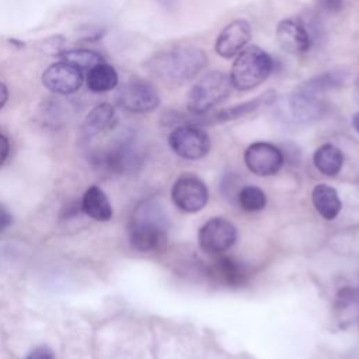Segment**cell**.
<instances>
[{
  "mask_svg": "<svg viewBox=\"0 0 359 359\" xmlns=\"http://www.w3.org/2000/svg\"><path fill=\"white\" fill-rule=\"evenodd\" d=\"M118 86V73L111 65L101 62L87 72V87L95 94L107 93Z\"/></svg>",
  "mask_w": 359,
  "mask_h": 359,
  "instance_id": "obj_18",
  "label": "cell"
},
{
  "mask_svg": "<svg viewBox=\"0 0 359 359\" xmlns=\"http://www.w3.org/2000/svg\"><path fill=\"white\" fill-rule=\"evenodd\" d=\"M171 198L178 209L194 213L205 208L209 199V192L206 185L195 175H182L174 182Z\"/></svg>",
  "mask_w": 359,
  "mask_h": 359,
  "instance_id": "obj_8",
  "label": "cell"
},
{
  "mask_svg": "<svg viewBox=\"0 0 359 359\" xmlns=\"http://www.w3.org/2000/svg\"><path fill=\"white\" fill-rule=\"evenodd\" d=\"M81 209L87 216L97 222H108L112 217V206L105 192L97 185H91L84 192Z\"/></svg>",
  "mask_w": 359,
  "mask_h": 359,
  "instance_id": "obj_14",
  "label": "cell"
},
{
  "mask_svg": "<svg viewBox=\"0 0 359 359\" xmlns=\"http://www.w3.org/2000/svg\"><path fill=\"white\" fill-rule=\"evenodd\" d=\"M237 238L236 227L223 217L208 220L198 233L199 247L208 254H220L227 251Z\"/></svg>",
  "mask_w": 359,
  "mask_h": 359,
  "instance_id": "obj_7",
  "label": "cell"
},
{
  "mask_svg": "<svg viewBox=\"0 0 359 359\" xmlns=\"http://www.w3.org/2000/svg\"><path fill=\"white\" fill-rule=\"evenodd\" d=\"M238 203L245 212H258L265 208L266 195L261 188L255 185H247L238 194Z\"/></svg>",
  "mask_w": 359,
  "mask_h": 359,
  "instance_id": "obj_23",
  "label": "cell"
},
{
  "mask_svg": "<svg viewBox=\"0 0 359 359\" xmlns=\"http://www.w3.org/2000/svg\"><path fill=\"white\" fill-rule=\"evenodd\" d=\"M130 244L139 251L157 250L165 241L164 217L154 205L146 203L136 210L129 230Z\"/></svg>",
  "mask_w": 359,
  "mask_h": 359,
  "instance_id": "obj_4",
  "label": "cell"
},
{
  "mask_svg": "<svg viewBox=\"0 0 359 359\" xmlns=\"http://www.w3.org/2000/svg\"><path fill=\"white\" fill-rule=\"evenodd\" d=\"M83 72L65 60L50 65L42 74L43 87L57 95L74 94L83 86Z\"/></svg>",
  "mask_w": 359,
  "mask_h": 359,
  "instance_id": "obj_9",
  "label": "cell"
},
{
  "mask_svg": "<svg viewBox=\"0 0 359 359\" xmlns=\"http://www.w3.org/2000/svg\"><path fill=\"white\" fill-rule=\"evenodd\" d=\"M114 119H115L114 107L107 102L98 104L86 116L81 126V132L87 139H91L98 133H101L102 130L108 129L112 125Z\"/></svg>",
  "mask_w": 359,
  "mask_h": 359,
  "instance_id": "obj_17",
  "label": "cell"
},
{
  "mask_svg": "<svg viewBox=\"0 0 359 359\" xmlns=\"http://www.w3.org/2000/svg\"><path fill=\"white\" fill-rule=\"evenodd\" d=\"M352 126H353V129L359 133V112H356V114L353 115V118H352Z\"/></svg>",
  "mask_w": 359,
  "mask_h": 359,
  "instance_id": "obj_29",
  "label": "cell"
},
{
  "mask_svg": "<svg viewBox=\"0 0 359 359\" xmlns=\"http://www.w3.org/2000/svg\"><path fill=\"white\" fill-rule=\"evenodd\" d=\"M7 100H8V90H7L6 84L0 81V109L6 105Z\"/></svg>",
  "mask_w": 359,
  "mask_h": 359,
  "instance_id": "obj_28",
  "label": "cell"
},
{
  "mask_svg": "<svg viewBox=\"0 0 359 359\" xmlns=\"http://www.w3.org/2000/svg\"><path fill=\"white\" fill-rule=\"evenodd\" d=\"M346 79H348V72L344 69L328 70L303 81L299 86V88L310 94L324 97V94H327L328 91L341 87L346 81Z\"/></svg>",
  "mask_w": 359,
  "mask_h": 359,
  "instance_id": "obj_15",
  "label": "cell"
},
{
  "mask_svg": "<svg viewBox=\"0 0 359 359\" xmlns=\"http://www.w3.org/2000/svg\"><path fill=\"white\" fill-rule=\"evenodd\" d=\"M116 102L128 112L146 114L158 107L160 97L150 83L132 79L118 90Z\"/></svg>",
  "mask_w": 359,
  "mask_h": 359,
  "instance_id": "obj_6",
  "label": "cell"
},
{
  "mask_svg": "<svg viewBox=\"0 0 359 359\" xmlns=\"http://www.w3.org/2000/svg\"><path fill=\"white\" fill-rule=\"evenodd\" d=\"M13 222V217H11V213L8 212V209L3 205H0V233L6 231L10 224Z\"/></svg>",
  "mask_w": 359,
  "mask_h": 359,
  "instance_id": "obj_26",
  "label": "cell"
},
{
  "mask_svg": "<svg viewBox=\"0 0 359 359\" xmlns=\"http://www.w3.org/2000/svg\"><path fill=\"white\" fill-rule=\"evenodd\" d=\"M313 163L320 172H323L324 175H328V177H334L342 168L344 156H342V151L337 146H334L331 143H325V144H321L314 151Z\"/></svg>",
  "mask_w": 359,
  "mask_h": 359,
  "instance_id": "obj_19",
  "label": "cell"
},
{
  "mask_svg": "<svg viewBox=\"0 0 359 359\" xmlns=\"http://www.w3.org/2000/svg\"><path fill=\"white\" fill-rule=\"evenodd\" d=\"M62 60L76 66L80 70H90L95 65L104 62L102 56L91 49H70L60 53Z\"/></svg>",
  "mask_w": 359,
  "mask_h": 359,
  "instance_id": "obj_22",
  "label": "cell"
},
{
  "mask_svg": "<svg viewBox=\"0 0 359 359\" xmlns=\"http://www.w3.org/2000/svg\"><path fill=\"white\" fill-rule=\"evenodd\" d=\"M272 57L264 49L250 45L236 56L229 76L234 88L248 91L264 83L272 73Z\"/></svg>",
  "mask_w": 359,
  "mask_h": 359,
  "instance_id": "obj_2",
  "label": "cell"
},
{
  "mask_svg": "<svg viewBox=\"0 0 359 359\" xmlns=\"http://www.w3.org/2000/svg\"><path fill=\"white\" fill-rule=\"evenodd\" d=\"M287 107L292 118L296 122L310 123L317 121L325 111V102L323 97L310 94L302 88H296L287 101Z\"/></svg>",
  "mask_w": 359,
  "mask_h": 359,
  "instance_id": "obj_13",
  "label": "cell"
},
{
  "mask_svg": "<svg viewBox=\"0 0 359 359\" xmlns=\"http://www.w3.org/2000/svg\"><path fill=\"white\" fill-rule=\"evenodd\" d=\"M276 38L283 50L302 55L311 46V34L297 18L282 20L276 27Z\"/></svg>",
  "mask_w": 359,
  "mask_h": 359,
  "instance_id": "obj_12",
  "label": "cell"
},
{
  "mask_svg": "<svg viewBox=\"0 0 359 359\" xmlns=\"http://www.w3.org/2000/svg\"><path fill=\"white\" fill-rule=\"evenodd\" d=\"M247 168L261 177L276 174L283 164L282 151L272 143L255 142L250 144L244 153Z\"/></svg>",
  "mask_w": 359,
  "mask_h": 359,
  "instance_id": "obj_10",
  "label": "cell"
},
{
  "mask_svg": "<svg viewBox=\"0 0 359 359\" xmlns=\"http://www.w3.org/2000/svg\"><path fill=\"white\" fill-rule=\"evenodd\" d=\"M230 76L223 72H209L201 77L188 93V111L194 115H203L226 100L231 93Z\"/></svg>",
  "mask_w": 359,
  "mask_h": 359,
  "instance_id": "obj_3",
  "label": "cell"
},
{
  "mask_svg": "<svg viewBox=\"0 0 359 359\" xmlns=\"http://www.w3.org/2000/svg\"><path fill=\"white\" fill-rule=\"evenodd\" d=\"M8 153H10V142L3 133H0V165L6 161V158L8 157Z\"/></svg>",
  "mask_w": 359,
  "mask_h": 359,
  "instance_id": "obj_27",
  "label": "cell"
},
{
  "mask_svg": "<svg viewBox=\"0 0 359 359\" xmlns=\"http://www.w3.org/2000/svg\"><path fill=\"white\" fill-rule=\"evenodd\" d=\"M25 359H55V353L49 346L41 345L36 346L32 352H29Z\"/></svg>",
  "mask_w": 359,
  "mask_h": 359,
  "instance_id": "obj_24",
  "label": "cell"
},
{
  "mask_svg": "<svg viewBox=\"0 0 359 359\" xmlns=\"http://www.w3.org/2000/svg\"><path fill=\"white\" fill-rule=\"evenodd\" d=\"M213 275H216L220 280H223L227 285H240L244 282L245 272L238 262H236L233 258L223 257L219 258L213 265Z\"/></svg>",
  "mask_w": 359,
  "mask_h": 359,
  "instance_id": "obj_21",
  "label": "cell"
},
{
  "mask_svg": "<svg viewBox=\"0 0 359 359\" xmlns=\"http://www.w3.org/2000/svg\"><path fill=\"white\" fill-rule=\"evenodd\" d=\"M318 7L327 13H338L344 7V0H317Z\"/></svg>",
  "mask_w": 359,
  "mask_h": 359,
  "instance_id": "obj_25",
  "label": "cell"
},
{
  "mask_svg": "<svg viewBox=\"0 0 359 359\" xmlns=\"http://www.w3.org/2000/svg\"><path fill=\"white\" fill-rule=\"evenodd\" d=\"M251 39V27L245 20H234L219 34L215 50L224 59L237 56Z\"/></svg>",
  "mask_w": 359,
  "mask_h": 359,
  "instance_id": "obj_11",
  "label": "cell"
},
{
  "mask_svg": "<svg viewBox=\"0 0 359 359\" xmlns=\"http://www.w3.org/2000/svg\"><path fill=\"white\" fill-rule=\"evenodd\" d=\"M171 150L187 160H198L208 154L210 149V139L208 133L196 125L177 126L168 136Z\"/></svg>",
  "mask_w": 359,
  "mask_h": 359,
  "instance_id": "obj_5",
  "label": "cell"
},
{
  "mask_svg": "<svg viewBox=\"0 0 359 359\" xmlns=\"http://www.w3.org/2000/svg\"><path fill=\"white\" fill-rule=\"evenodd\" d=\"M208 65L206 53L192 45L164 49L146 62L151 76L170 86H181L196 77Z\"/></svg>",
  "mask_w": 359,
  "mask_h": 359,
  "instance_id": "obj_1",
  "label": "cell"
},
{
  "mask_svg": "<svg viewBox=\"0 0 359 359\" xmlns=\"http://www.w3.org/2000/svg\"><path fill=\"white\" fill-rule=\"evenodd\" d=\"M355 97H356V100L359 101V77H358V81H356V87H355Z\"/></svg>",
  "mask_w": 359,
  "mask_h": 359,
  "instance_id": "obj_30",
  "label": "cell"
},
{
  "mask_svg": "<svg viewBox=\"0 0 359 359\" xmlns=\"http://www.w3.org/2000/svg\"><path fill=\"white\" fill-rule=\"evenodd\" d=\"M275 101V93L272 90H268L265 91L264 94L255 97L254 100H250L247 102H243V104H237V105H233V107H229V108H224L222 111H219L216 115H215V119L219 121V122H226V121H233V119H237V118H241L250 112H254L257 111L259 107L262 105H269Z\"/></svg>",
  "mask_w": 359,
  "mask_h": 359,
  "instance_id": "obj_20",
  "label": "cell"
},
{
  "mask_svg": "<svg viewBox=\"0 0 359 359\" xmlns=\"http://www.w3.org/2000/svg\"><path fill=\"white\" fill-rule=\"evenodd\" d=\"M311 199L316 210L327 220L335 219L342 206L338 192L327 184L316 185L311 192Z\"/></svg>",
  "mask_w": 359,
  "mask_h": 359,
  "instance_id": "obj_16",
  "label": "cell"
}]
</instances>
